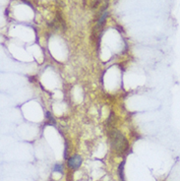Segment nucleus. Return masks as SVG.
<instances>
[{"mask_svg": "<svg viewBox=\"0 0 180 181\" xmlns=\"http://www.w3.org/2000/svg\"><path fill=\"white\" fill-rule=\"evenodd\" d=\"M68 166L71 169H77L81 166L82 164V157L79 156V155H75V156H72L71 157L68 158Z\"/></svg>", "mask_w": 180, "mask_h": 181, "instance_id": "2", "label": "nucleus"}, {"mask_svg": "<svg viewBox=\"0 0 180 181\" xmlns=\"http://www.w3.org/2000/svg\"><path fill=\"white\" fill-rule=\"evenodd\" d=\"M53 171H59V172H62V166L59 163H56L55 166H54Z\"/></svg>", "mask_w": 180, "mask_h": 181, "instance_id": "4", "label": "nucleus"}, {"mask_svg": "<svg viewBox=\"0 0 180 181\" xmlns=\"http://www.w3.org/2000/svg\"><path fill=\"white\" fill-rule=\"evenodd\" d=\"M124 161L122 163L120 166H119V176H120V179L121 181H125L124 180V172H123V170H124Z\"/></svg>", "mask_w": 180, "mask_h": 181, "instance_id": "3", "label": "nucleus"}, {"mask_svg": "<svg viewBox=\"0 0 180 181\" xmlns=\"http://www.w3.org/2000/svg\"><path fill=\"white\" fill-rule=\"evenodd\" d=\"M109 140L112 150L117 154H124L128 150V142L123 134H121L116 129H112L109 132Z\"/></svg>", "mask_w": 180, "mask_h": 181, "instance_id": "1", "label": "nucleus"}]
</instances>
